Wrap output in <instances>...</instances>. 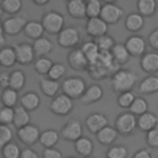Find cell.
I'll return each mask as SVG.
<instances>
[{"label": "cell", "mask_w": 158, "mask_h": 158, "mask_svg": "<svg viewBox=\"0 0 158 158\" xmlns=\"http://www.w3.org/2000/svg\"><path fill=\"white\" fill-rule=\"evenodd\" d=\"M138 75L130 69H118L114 73L111 78V88L115 93L120 94L122 91L132 90L138 81Z\"/></svg>", "instance_id": "obj_1"}, {"label": "cell", "mask_w": 158, "mask_h": 158, "mask_svg": "<svg viewBox=\"0 0 158 158\" xmlns=\"http://www.w3.org/2000/svg\"><path fill=\"white\" fill-rule=\"evenodd\" d=\"M62 91L73 100L80 99L86 89V83L80 77H69L62 83Z\"/></svg>", "instance_id": "obj_2"}, {"label": "cell", "mask_w": 158, "mask_h": 158, "mask_svg": "<svg viewBox=\"0 0 158 158\" xmlns=\"http://www.w3.org/2000/svg\"><path fill=\"white\" fill-rule=\"evenodd\" d=\"M118 135L122 136H130L132 135L137 128V116H135L132 112H121L117 115L115 120V126Z\"/></svg>", "instance_id": "obj_3"}, {"label": "cell", "mask_w": 158, "mask_h": 158, "mask_svg": "<svg viewBox=\"0 0 158 158\" xmlns=\"http://www.w3.org/2000/svg\"><path fill=\"white\" fill-rule=\"evenodd\" d=\"M41 23L43 26L44 32L49 35H57L64 27V17L58 11H48L43 14Z\"/></svg>", "instance_id": "obj_4"}, {"label": "cell", "mask_w": 158, "mask_h": 158, "mask_svg": "<svg viewBox=\"0 0 158 158\" xmlns=\"http://www.w3.org/2000/svg\"><path fill=\"white\" fill-rule=\"evenodd\" d=\"M80 42V33L77 27H63L57 33V43L62 48H74Z\"/></svg>", "instance_id": "obj_5"}, {"label": "cell", "mask_w": 158, "mask_h": 158, "mask_svg": "<svg viewBox=\"0 0 158 158\" xmlns=\"http://www.w3.org/2000/svg\"><path fill=\"white\" fill-rule=\"evenodd\" d=\"M49 110L57 116H67L73 110V99H70L63 93L56 95L49 102Z\"/></svg>", "instance_id": "obj_6"}, {"label": "cell", "mask_w": 158, "mask_h": 158, "mask_svg": "<svg viewBox=\"0 0 158 158\" xmlns=\"http://www.w3.org/2000/svg\"><path fill=\"white\" fill-rule=\"evenodd\" d=\"M40 133H41L40 128L36 125H31V123L19 127L16 131V136H17L19 141L26 146H32L36 142H38Z\"/></svg>", "instance_id": "obj_7"}, {"label": "cell", "mask_w": 158, "mask_h": 158, "mask_svg": "<svg viewBox=\"0 0 158 158\" xmlns=\"http://www.w3.org/2000/svg\"><path fill=\"white\" fill-rule=\"evenodd\" d=\"M12 48L15 49L16 63H19L21 65H27L35 60V52H33L32 44H30L27 42H22V43L14 44Z\"/></svg>", "instance_id": "obj_8"}, {"label": "cell", "mask_w": 158, "mask_h": 158, "mask_svg": "<svg viewBox=\"0 0 158 158\" xmlns=\"http://www.w3.org/2000/svg\"><path fill=\"white\" fill-rule=\"evenodd\" d=\"M59 136H62L65 141L68 142H74L77 141L79 137L83 136V125L79 120L73 118L69 120L60 130Z\"/></svg>", "instance_id": "obj_9"}, {"label": "cell", "mask_w": 158, "mask_h": 158, "mask_svg": "<svg viewBox=\"0 0 158 158\" xmlns=\"http://www.w3.org/2000/svg\"><path fill=\"white\" fill-rule=\"evenodd\" d=\"M27 22V16L25 15H17V16H11L6 19L2 22V28L5 35L7 36H17L22 30L25 23Z\"/></svg>", "instance_id": "obj_10"}, {"label": "cell", "mask_w": 158, "mask_h": 158, "mask_svg": "<svg viewBox=\"0 0 158 158\" xmlns=\"http://www.w3.org/2000/svg\"><path fill=\"white\" fill-rule=\"evenodd\" d=\"M109 31V25L100 17H90L88 19L85 23V33L90 36L91 38H96L99 36H102L107 33Z\"/></svg>", "instance_id": "obj_11"}, {"label": "cell", "mask_w": 158, "mask_h": 158, "mask_svg": "<svg viewBox=\"0 0 158 158\" xmlns=\"http://www.w3.org/2000/svg\"><path fill=\"white\" fill-rule=\"evenodd\" d=\"M122 16H123V10L120 6H117L115 2L114 4H104L101 6L100 17L107 25H115V23H117L121 20Z\"/></svg>", "instance_id": "obj_12"}, {"label": "cell", "mask_w": 158, "mask_h": 158, "mask_svg": "<svg viewBox=\"0 0 158 158\" xmlns=\"http://www.w3.org/2000/svg\"><path fill=\"white\" fill-rule=\"evenodd\" d=\"M123 44L131 57H141L146 52V47H147L146 40L138 35H131L130 37L126 38Z\"/></svg>", "instance_id": "obj_13"}, {"label": "cell", "mask_w": 158, "mask_h": 158, "mask_svg": "<svg viewBox=\"0 0 158 158\" xmlns=\"http://www.w3.org/2000/svg\"><path fill=\"white\" fill-rule=\"evenodd\" d=\"M67 60H68L69 67L74 70H86L89 67V62L85 58V56L80 48H73L68 53Z\"/></svg>", "instance_id": "obj_14"}, {"label": "cell", "mask_w": 158, "mask_h": 158, "mask_svg": "<svg viewBox=\"0 0 158 158\" xmlns=\"http://www.w3.org/2000/svg\"><path fill=\"white\" fill-rule=\"evenodd\" d=\"M84 123H85L86 130L90 133L95 135L102 127H105L106 125H109V121H107V117L104 114H101V112H93V114H90V115L86 116Z\"/></svg>", "instance_id": "obj_15"}, {"label": "cell", "mask_w": 158, "mask_h": 158, "mask_svg": "<svg viewBox=\"0 0 158 158\" xmlns=\"http://www.w3.org/2000/svg\"><path fill=\"white\" fill-rule=\"evenodd\" d=\"M139 65H141V69L148 74L157 73L158 72V52L157 51L144 52L141 56Z\"/></svg>", "instance_id": "obj_16"}, {"label": "cell", "mask_w": 158, "mask_h": 158, "mask_svg": "<svg viewBox=\"0 0 158 158\" xmlns=\"http://www.w3.org/2000/svg\"><path fill=\"white\" fill-rule=\"evenodd\" d=\"M104 95V90L99 84H91L86 86L84 94L80 96V101L83 105H91L101 100Z\"/></svg>", "instance_id": "obj_17"}, {"label": "cell", "mask_w": 158, "mask_h": 158, "mask_svg": "<svg viewBox=\"0 0 158 158\" xmlns=\"http://www.w3.org/2000/svg\"><path fill=\"white\" fill-rule=\"evenodd\" d=\"M95 136H96V141H98L100 144H102V146H110V144H112V143L117 139L118 132L116 131L115 127L106 125V126L102 127L100 131H98V132L95 133Z\"/></svg>", "instance_id": "obj_18"}, {"label": "cell", "mask_w": 158, "mask_h": 158, "mask_svg": "<svg viewBox=\"0 0 158 158\" xmlns=\"http://www.w3.org/2000/svg\"><path fill=\"white\" fill-rule=\"evenodd\" d=\"M158 91V75L149 74L143 78L138 84V93L143 95H151Z\"/></svg>", "instance_id": "obj_19"}, {"label": "cell", "mask_w": 158, "mask_h": 158, "mask_svg": "<svg viewBox=\"0 0 158 158\" xmlns=\"http://www.w3.org/2000/svg\"><path fill=\"white\" fill-rule=\"evenodd\" d=\"M19 102H20V105L23 109H26L27 111L31 112V111H35V110H37L40 107L41 99H40V96H38L37 93H35V91H27V93H25L19 99Z\"/></svg>", "instance_id": "obj_20"}, {"label": "cell", "mask_w": 158, "mask_h": 158, "mask_svg": "<svg viewBox=\"0 0 158 158\" xmlns=\"http://www.w3.org/2000/svg\"><path fill=\"white\" fill-rule=\"evenodd\" d=\"M144 26V17L138 12H131L125 19V27L127 31L136 33L141 31Z\"/></svg>", "instance_id": "obj_21"}, {"label": "cell", "mask_w": 158, "mask_h": 158, "mask_svg": "<svg viewBox=\"0 0 158 158\" xmlns=\"http://www.w3.org/2000/svg\"><path fill=\"white\" fill-rule=\"evenodd\" d=\"M111 57L114 59V62L116 63V65H123L130 60V53L126 49L123 43H115L114 47L110 51Z\"/></svg>", "instance_id": "obj_22"}, {"label": "cell", "mask_w": 158, "mask_h": 158, "mask_svg": "<svg viewBox=\"0 0 158 158\" xmlns=\"http://www.w3.org/2000/svg\"><path fill=\"white\" fill-rule=\"evenodd\" d=\"M32 48H33L35 56H37V57H44V56H48L52 52L53 43L48 38H46V37H40V38L33 40Z\"/></svg>", "instance_id": "obj_23"}, {"label": "cell", "mask_w": 158, "mask_h": 158, "mask_svg": "<svg viewBox=\"0 0 158 158\" xmlns=\"http://www.w3.org/2000/svg\"><path fill=\"white\" fill-rule=\"evenodd\" d=\"M67 12L73 19H84L85 15V4L83 0H68L67 1Z\"/></svg>", "instance_id": "obj_24"}, {"label": "cell", "mask_w": 158, "mask_h": 158, "mask_svg": "<svg viewBox=\"0 0 158 158\" xmlns=\"http://www.w3.org/2000/svg\"><path fill=\"white\" fill-rule=\"evenodd\" d=\"M157 125H158V120H157L156 115L152 112L146 111L142 115L137 116V127L143 132L149 131L151 128H153Z\"/></svg>", "instance_id": "obj_25"}, {"label": "cell", "mask_w": 158, "mask_h": 158, "mask_svg": "<svg viewBox=\"0 0 158 158\" xmlns=\"http://www.w3.org/2000/svg\"><path fill=\"white\" fill-rule=\"evenodd\" d=\"M22 31H23L25 36L31 38V40H36V38L42 37V35L44 32L41 21H27L25 23Z\"/></svg>", "instance_id": "obj_26"}, {"label": "cell", "mask_w": 158, "mask_h": 158, "mask_svg": "<svg viewBox=\"0 0 158 158\" xmlns=\"http://www.w3.org/2000/svg\"><path fill=\"white\" fill-rule=\"evenodd\" d=\"M74 143V148H75V152L81 156V157H88V156H91L93 153V149H94V144L91 142L90 138L88 137H79L77 141L73 142Z\"/></svg>", "instance_id": "obj_27"}, {"label": "cell", "mask_w": 158, "mask_h": 158, "mask_svg": "<svg viewBox=\"0 0 158 158\" xmlns=\"http://www.w3.org/2000/svg\"><path fill=\"white\" fill-rule=\"evenodd\" d=\"M40 88H41V91L48 96V98H53L58 94L59 91V83L58 80H53V79H49V78H43L40 80Z\"/></svg>", "instance_id": "obj_28"}, {"label": "cell", "mask_w": 158, "mask_h": 158, "mask_svg": "<svg viewBox=\"0 0 158 158\" xmlns=\"http://www.w3.org/2000/svg\"><path fill=\"white\" fill-rule=\"evenodd\" d=\"M31 116H30V111H27L26 109H23L21 105H16L14 107V120H12V125L19 128L22 127L27 123H30Z\"/></svg>", "instance_id": "obj_29"}, {"label": "cell", "mask_w": 158, "mask_h": 158, "mask_svg": "<svg viewBox=\"0 0 158 158\" xmlns=\"http://www.w3.org/2000/svg\"><path fill=\"white\" fill-rule=\"evenodd\" d=\"M137 12L144 19L151 17L157 11V0H137Z\"/></svg>", "instance_id": "obj_30"}, {"label": "cell", "mask_w": 158, "mask_h": 158, "mask_svg": "<svg viewBox=\"0 0 158 158\" xmlns=\"http://www.w3.org/2000/svg\"><path fill=\"white\" fill-rule=\"evenodd\" d=\"M59 141V132H57L56 130H44L43 132L40 133L38 137V142L44 147H54Z\"/></svg>", "instance_id": "obj_31"}, {"label": "cell", "mask_w": 158, "mask_h": 158, "mask_svg": "<svg viewBox=\"0 0 158 158\" xmlns=\"http://www.w3.org/2000/svg\"><path fill=\"white\" fill-rule=\"evenodd\" d=\"M80 49H81V52L84 53L85 58L88 59L89 64H93V63H95V62L98 60L100 51H99V48H98V46H96V43H95L94 41L84 42L83 46L80 47Z\"/></svg>", "instance_id": "obj_32"}, {"label": "cell", "mask_w": 158, "mask_h": 158, "mask_svg": "<svg viewBox=\"0 0 158 158\" xmlns=\"http://www.w3.org/2000/svg\"><path fill=\"white\" fill-rule=\"evenodd\" d=\"M19 91L11 89V88H5L1 91L0 95V100L2 106H7V107H15L19 102Z\"/></svg>", "instance_id": "obj_33"}, {"label": "cell", "mask_w": 158, "mask_h": 158, "mask_svg": "<svg viewBox=\"0 0 158 158\" xmlns=\"http://www.w3.org/2000/svg\"><path fill=\"white\" fill-rule=\"evenodd\" d=\"M26 84V75L22 70H12L10 73V78H9V88L16 90V91H20L21 89H23Z\"/></svg>", "instance_id": "obj_34"}, {"label": "cell", "mask_w": 158, "mask_h": 158, "mask_svg": "<svg viewBox=\"0 0 158 158\" xmlns=\"http://www.w3.org/2000/svg\"><path fill=\"white\" fill-rule=\"evenodd\" d=\"M16 63V54L12 47H2L0 49V65L4 68H11Z\"/></svg>", "instance_id": "obj_35"}, {"label": "cell", "mask_w": 158, "mask_h": 158, "mask_svg": "<svg viewBox=\"0 0 158 158\" xmlns=\"http://www.w3.org/2000/svg\"><path fill=\"white\" fill-rule=\"evenodd\" d=\"M130 112H132L135 116H139L142 115L143 112L148 111V102L144 98H141V96H136L135 100L132 101V104L130 105L128 107Z\"/></svg>", "instance_id": "obj_36"}, {"label": "cell", "mask_w": 158, "mask_h": 158, "mask_svg": "<svg viewBox=\"0 0 158 158\" xmlns=\"http://www.w3.org/2000/svg\"><path fill=\"white\" fill-rule=\"evenodd\" d=\"M94 42L96 43V46H98V48H99L100 52H110L111 48H112L114 44H115L114 37H111V36L107 35V33L94 38Z\"/></svg>", "instance_id": "obj_37"}, {"label": "cell", "mask_w": 158, "mask_h": 158, "mask_svg": "<svg viewBox=\"0 0 158 158\" xmlns=\"http://www.w3.org/2000/svg\"><path fill=\"white\" fill-rule=\"evenodd\" d=\"M85 4V15L88 19L100 16L101 11V1L100 0H83Z\"/></svg>", "instance_id": "obj_38"}, {"label": "cell", "mask_w": 158, "mask_h": 158, "mask_svg": "<svg viewBox=\"0 0 158 158\" xmlns=\"http://www.w3.org/2000/svg\"><path fill=\"white\" fill-rule=\"evenodd\" d=\"M20 153H21L20 146L12 141L7 142L1 147L2 158H20Z\"/></svg>", "instance_id": "obj_39"}, {"label": "cell", "mask_w": 158, "mask_h": 158, "mask_svg": "<svg viewBox=\"0 0 158 158\" xmlns=\"http://www.w3.org/2000/svg\"><path fill=\"white\" fill-rule=\"evenodd\" d=\"M52 64H53V62L49 58H47L46 56L44 57H37V59L35 60V70L37 74L44 77L48 74Z\"/></svg>", "instance_id": "obj_40"}, {"label": "cell", "mask_w": 158, "mask_h": 158, "mask_svg": "<svg viewBox=\"0 0 158 158\" xmlns=\"http://www.w3.org/2000/svg\"><path fill=\"white\" fill-rule=\"evenodd\" d=\"M0 4L2 11L10 15H15L20 12V10L22 9V0H2Z\"/></svg>", "instance_id": "obj_41"}, {"label": "cell", "mask_w": 158, "mask_h": 158, "mask_svg": "<svg viewBox=\"0 0 158 158\" xmlns=\"http://www.w3.org/2000/svg\"><path fill=\"white\" fill-rule=\"evenodd\" d=\"M136 95L132 90H127V91H122L118 94L117 96V105L120 107H123V109H128L130 105L132 104V101L135 100Z\"/></svg>", "instance_id": "obj_42"}, {"label": "cell", "mask_w": 158, "mask_h": 158, "mask_svg": "<svg viewBox=\"0 0 158 158\" xmlns=\"http://www.w3.org/2000/svg\"><path fill=\"white\" fill-rule=\"evenodd\" d=\"M65 72H67V69H65L64 64L53 63L51 69H49V72H48V74H47V77L49 79H53V80H59L65 75Z\"/></svg>", "instance_id": "obj_43"}, {"label": "cell", "mask_w": 158, "mask_h": 158, "mask_svg": "<svg viewBox=\"0 0 158 158\" xmlns=\"http://www.w3.org/2000/svg\"><path fill=\"white\" fill-rule=\"evenodd\" d=\"M128 154L125 146H112L106 152V158H126Z\"/></svg>", "instance_id": "obj_44"}, {"label": "cell", "mask_w": 158, "mask_h": 158, "mask_svg": "<svg viewBox=\"0 0 158 158\" xmlns=\"http://www.w3.org/2000/svg\"><path fill=\"white\" fill-rule=\"evenodd\" d=\"M12 130L10 128L9 125H4V123H0V148L6 144L7 142L12 141Z\"/></svg>", "instance_id": "obj_45"}, {"label": "cell", "mask_w": 158, "mask_h": 158, "mask_svg": "<svg viewBox=\"0 0 158 158\" xmlns=\"http://www.w3.org/2000/svg\"><path fill=\"white\" fill-rule=\"evenodd\" d=\"M146 143L151 148H157L158 149V125L151 128L149 131L146 132Z\"/></svg>", "instance_id": "obj_46"}, {"label": "cell", "mask_w": 158, "mask_h": 158, "mask_svg": "<svg viewBox=\"0 0 158 158\" xmlns=\"http://www.w3.org/2000/svg\"><path fill=\"white\" fill-rule=\"evenodd\" d=\"M14 120V107L2 106L0 109V123L11 125Z\"/></svg>", "instance_id": "obj_47"}, {"label": "cell", "mask_w": 158, "mask_h": 158, "mask_svg": "<svg viewBox=\"0 0 158 158\" xmlns=\"http://www.w3.org/2000/svg\"><path fill=\"white\" fill-rule=\"evenodd\" d=\"M147 43H148V46H149L153 51H157V52H158V28L153 30V31L148 35V37H147Z\"/></svg>", "instance_id": "obj_48"}, {"label": "cell", "mask_w": 158, "mask_h": 158, "mask_svg": "<svg viewBox=\"0 0 158 158\" xmlns=\"http://www.w3.org/2000/svg\"><path fill=\"white\" fill-rule=\"evenodd\" d=\"M42 158H63V156H62V152L58 151L57 148L48 147V148H44L43 149Z\"/></svg>", "instance_id": "obj_49"}, {"label": "cell", "mask_w": 158, "mask_h": 158, "mask_svg": "<svg viewBox=\"0 0 158 158\" xmlns=\"http://www.w3.org/2000/svg\"><path fill=\"white\" fill-rule=\"evenodd\" d=\"M9 78H10V73L7 70L0 72V88L1 89L9 88Z\"/></svg>", "instance_id": "obj_50"}, {"label": "cell", "mask_w": 158, "mask_h": 158, "mask_svg": "<svg viewBox=\"0 0 158 158\" xmlns=\"http://www.w3.org/2000/svg\"><path fill=\"white\" fill-rule=\"evenodd\" d=\"M20 158H40V157H38V153L35 152L33 149H31V148H23V149H21Z\"/></svg>", "instance_id": "obj_51"}, {"label": "cell", "mask_w": 158, "mask_h": 158, "mask_svg": "<svg viewBox=\"0 0 158 158\" xmlns=\"http://www.w3.org/2000/svg\"><path fill=\"white\" fill-rule=\"evenodd\" d=\"M132 158H152V156H151L149 149L142 148V149H138V151L132 156Z\"/></svg>", "instance_id": "obj_52"}, {"label": "cell", "mask_w": 158, "mask_h": 158, "mask_svg": "<svg viewBox=\"0 0 158 158\" xmlns=\"http://www.w3.org/2000/svg\"><path fill=\"white\" fill-rule=\"evenodd\" d=\"M6 42L5 40V32H4V28H2V22L0 21V46H4Z\"/></svg>", "instance_id": "obj_53"}, {"label": "cell", "mask_w": 158, "mask_h": 158, "mask_svg": "<svg viewBox=\"0 0 158 158\" xmlns=\"http://www.w3.org/2000/svg\"><path fill=\"white\" fill-rule=\"evenodd\" d=\"M33 4H36V5H38V6H44V5H47L51 0H31Z\"/></svg>", "instance_id": "obj_54"}, {"label": "cell", "mask_w": 158, "mask_h": 158, "mask_svg": "<svg viewBox=\"0 0 158 158\" xmlns=\"http://www.w3.org/2000/svg\"><path fill=\"white\" fill-rule=\"evenodd\" d=\"M104 4H114V2H116L117 0H101Z\"/></svg>", "instance_id": "obj_55"}, {"label": "cell", "mask_w": 158, "mask_h": 158, "mask_svg": "<svg viewBox=\"0 0 158 158\" xmlns=\"http://www.w3.org/2000/svg\"><path fill=\"white\" fill-rule=\"evenodd\" d=\"M2 12H4V11H2V7H1V4H0V16L2 15Z\"/></svg>", "instance_id": "obj_56"}, {"label": "cell", "mask_w": 158, "mask_h": 158, "mask_svg": "<svg viewBox=\"0 0 158 158\" xmlns=\"http://www.w3.org/2000/svg\"><path fill=\"white\" fill-rule=\"evenodd\" d=\"M83 158H95V157H91V156H88V157H83Z\"/></svg>", "instance_id": "obj_57"}, {"label": "cell", "mask_w": 158, "mask_h": 158, "mask_svg": "<svg viewBox=\"0 0 158 158\" xmlns=\"http://www.w3.org/2000/svg\"><path fill=\"white\" fill-rule=\"evenodd\" d=\"M65 158H77V157H73V156H69V157H65Z\"/></svg>", "instance_id": "obj_58"}, {"label": "cell", "mask_w": 158, "mask_h": 158, "mask_svg": "<svg viewBox=\"0 0 158 158\" xmlns=\"http://www.w3.org/2000/svg\"><path fill=\"white\" fill-rule=\"evenodd\" d=\"M0 68H1V65H0Z\"/></svg>", "instance_id": "obj_59"}, {"label": "cell", "mask_w": 158, "mask_h": 158, "mask_svg": "<svg viewBox=\"0 0 158 158\" xmlns=\"http://www.w3.org/2000/svg\"><path fill=\"white\" fill-rule=\"evenodd\" d=\"M67 1H68V0H67Z\"/></svg>", "instance_id": "obj_60"}]
</instances>
